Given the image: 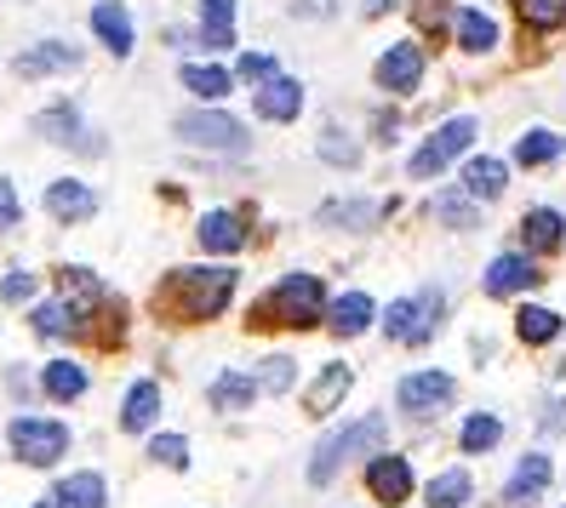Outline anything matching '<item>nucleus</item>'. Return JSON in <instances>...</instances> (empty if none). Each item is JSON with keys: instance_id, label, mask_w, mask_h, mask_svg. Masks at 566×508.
Segmentation results:
<instances>
[{"instance_id": "nucleus-31", "label": "nucleus", "mask_w": 566, "mask_h": 508, "mask_svg": "<svg viewBox=\"0 0 566 508\" xmlns=\"http://www.w3.org/2000/svg\"><path fill=\"white\" fill-rule=\"evenodd\" d=\"M35 331H41V337H81L86 326L75 320L70 303L57 297V303H41V309H35Z\"/></svg>"}, {"instance_id": "nucleus-32", "label": "nucleus", "mask_w": 566, "mask_h": 508, "mask_svg": "<svg viewBox=\"0 0 566 508\" xmlns=\"http://www.w3.org/2000/svg\"><path fill=\"white\" fill-rule=\"evenodd\" d=\"M515 331H521V343H549V337L560 331V315H555V309H538V303H532V309H521V315H515Z\"/></svg>"}, {"instance_id": "nucleus-8", "label": "nucleus", "mask_w": 566, "mask_h": 508, "mask_svg": "<svg viewBox=\"0 0 566 508\" xmlns=\"http://www.w3.org/2000/svg\"><path fill=\"white\" fill-rule=\"evenodd\" d=\"M366 486H373V497L378 502H407L412 497V463L407 457H395V452H384V457H373L366 463Z\"/></svg>"}, {"instance_id": "nucleus-37", "label": "nucleus", "mask_w": 566, "mask_h": 508, "mask_svg": "<svg viewBox=\"0 0 566 508\" xmlns=\"http://www.w3.org/2000/svg\"><path fill=\"white\" fill-rule=\"evenodd\" d=\"M555 155H560L555 131H526V138L515 144V160H521V166H544V160H555Z\"/></svg>"}, {"instance_id": "nucleus-29", "label": "nucleus", "mask_w": 566, "mask_h": 508, "mask_svg": "<svg viewBox=\"0 0 566 508\" xmlns=\"http://www.w3.org/2000/svg\"><path fill=\"white\" fill-rule=\"evenodd\" d=\"M452 29H458V41L470 46V52H492V46H497V23H492L486 12H458Z\"/></svg>"}, {"instance_id": "nucleus-2", "label": "nucleus", "mask_w": 566, "mask_h": 508, "mask_svg": "<svg viewBox=\"0 0 566 508\" xmlns=\"http://www.w3.org/2000/svg\"><path fill=\"white\" fill-rule=\"evenodd\" d=\"M321 315H326V292L315 275H286L258 303V320H281V326H315Z\"/></svg>"}, {"instance_id": "nucleus-22", "label": "nucleus", "mask_w": 566, "mask_h": 508, "mask_svg": "<svg viewBox=\"0 0 566 508\" xmlns=\"http://www.w3.org/2000/svg\"><path fill=\"white\" fill-rule=\"evenodd\" d=\"M41 131H46L52 144H63V149H97V138H81V115H75L70 104L46 109V115H41Z\"/></svg>"}, {"instance_id": "nucleus-16", "label": "nucleus", "mask_w": 566, "mask_h": 508, "mask_svg": "<svg viewBox=\"0 0 566 508\" xmlns=\"http://www.w3.org/2000/svg\"><path fill=\"white\" fill-rule=\"evenodd\" d=\"M195 234H201V246H207V252L229 257V252H241V241H247V223H241L235 212H207Z\"/></svg>"}, {"instance_id": "nucleus-44", "label": "nucleus", "mask_w": 566, "mask_h": 508, "mask_svg": "<svg viewBox=\"0 0 566 508\" xmlns=\"http://www.w3.org/2000/svg\"><path fill=\"white\" fill-rule=\"evenodd\" d=\"M412 18H418V29H441L447 0H412Z\"/></svg>"}, {"instance_id": "nucleus-33", "label": "nucleus", "mask_w": 566, "mask_h": 508, "mask_svg": "<svg viewBox=\"0 0 566 508\" xmlns=\"http://www.w3.org/2000/svg\"><path fill=\"white\" fill-rule=\"evenodd\" d=\"M57 286H63V303H70L75 315L97 303V281L86 275V268H63V275H57Z\"/></svg>"}, {"instance_id": "nucleus-41", "label": "nucleus", "mask_w": 566, "mask_h": 508, "mask_svg": "<svg viewBox=\"0 0 566 508\" xmlns=\"http://www.w3.org/2000/svg\"><path fill=\"white\" fill-rule=\"evenodd\" d=\"M270 75H281L275 57H263V52H247L241 57V81H270Z\"/></svg>"}, {"instance_id": "nucleus-9", "label": "nucleus", "mask_w": 566, "mask_h": 508, "mask_svg": "<svg viewBox=\"0 0 566 508\" xmlns=\"http://www.w3.org/2000/svg\"><path fill=\"white\" fill-rule=\"evenodd\" d=\"M41 207H46L57 223H92L97 200H92V189H86V183H75V178H57V183H46Z\"/></svg>"}, {"instance_id": "nucleus-4", "label": "nucleus", "mask_w": 566, "mask_h": 508, "mask_svg": "<svg viewBox=\"0 0 566 508\" xmlns=\"http://www.w3.org/2000/svg\"><path fill=\"white\" fill-rule=\"evenodd\" d=\"M178 138L195 144V149H218V155H247V126L235 115H218V109H195L178 120Z\"/></svg>"}, {"instance_id": "nucleus-30", "label": "nucleus", "mask_w": 566, "mask_h": 508, "mask_svg": "<svg viewBox=\"0 0 566 508\" xmlns=\"http://www.w3.org/2000/svg\"><path fill=\"white\" fill-rule=\"evenodd\" d=\"M184 86L195 97H207V104H218V97H229V70H212V63H184Z\"/></svg>"}, {"instance_id": "nucleus-10", "label": "nucleus", "mask_w": 566, "mask_h": 508, "mask_svg": "<svg viewBox=\"0 0 566 508\" xmlns=\"http://www.w3.org/2000/svg\"><path fill=\"white\" fill-rule=\"evenodd\" d=\"M447 400H452V378H447V371H412V378H401V405L418 412V417L441 412Z\"/></svg>"}, {"instance_id": "nucleus-11", "label": "nucleus", "mask_w": 566, "mask_h": 508, "mask_svg": "<svg viewBox=\"0 0 566 508\" xmlns=\"http://www.w3.org/2000/svg\"><path fill=\"white\" fill-rule=\"evenodd\" d=\"M418 81H423V52H418L412 41L389 46V52L378 57V86H384V92H412Z\"/></svg>"}, {"instance_id": "nucleus-24", "label": "nucleus", "mask_w": 566, "mask_h": 508, "mask_svg": "<svg viewBox=\"0 0 566 508\" xmlns=\"http://www.w3.org/2000/svg\"><path fill=\"white\" fill-rule=\"evenodd\" d=\"M521 241H526V252H555V246L566 241V223H560V212H526V223H521Z\"/></svg>"}, {"instance_id": "nucleus-17", "label": "nucleus", "mask_w": 566, "mask_h": 508, "mask_svg": "<svg viewBox=\"0 0 566 508\" xmlns=\"http://www.w3.org/2000/svg\"><path fill=\"white\" fill-rule=\"evenodd\" d=\"M549 474H555V468H549V457H544V452H526V457H521V468L510 474L504 497H510V502H532V497H538V491L549 486Z\"/></svg>"}, {"instance_id": "nucleus-39", "label": "nucleus", "mask_w": 566, "mask_h": 508, "mask_svg": "<svg viewBox=\"0 0 566 508\" xmlns=\"http://www.w3.org/2000/svg\"><path fill=\"white\" fill-rule=\"evenodd\" d=\"M149 457L166 463V468H189V446H184V434H155L149 440Z\"/></svg>"}, {"instance_id": "nucleus-28", "label": "nucleus", "mask_w": 566, "mask_h": 508, "mask_svg": "<svg viewBox=\"0 0 566 508\" xmlns=\"http://www.w3.org/2000/svg\"><path fill=\"white\" fill-rule=\"evenodd\" d=\"M81 52L75 46H35V52H23L18 57V75H46V70H75Z\"/></svg>"}, {"instance_id": "nucleus-45", "label": "nucleus", "mask_w": 566, "mask_h": 508, "mask_svg": "<svg viewBox=\"0 0 566 508\" xmlns=\"http://www.w3.org/2000/svg\"><path fill=\"white\" fill-rule=\"evenodd\" d=\"M18 223V189H12V178H0V229H12Z\"/></svg>"}, {"instance_id": "nucleus-20", "label": "nucleus", "mask_w": 566, "mask_h": 508, "mask_svg": "<svg viewBox=\"0 0 566 508\" xmlns=\"http://www.w3.org/2000/svg\"><path fill=\"white\" fill-rule=\"evenodd\" d=\"M155 417H160V389L155 383H132L126 389V405H120V428H155Z\"/></svg>"}, {"instance_id": "nucleus-42", "label": "nucleus", "mask_w": 566, "mask_h": 508, "mask_svg": "<svg viewBox=\"0 0 566 508\" xmlns=\"http://www.w3.org/2000/svg\"><path fill=\"white\" fill-rule=\"evenodd\" d=\"M321 155H326V160H338V166H355V144L338 138V131H326V138H321Z\"/></svg>"}, {"instance_id": "nucleus-1", "label": "nucleus", "mask_w": 566, "mask_h": 508, "mask_svg": "<svg viewBox=\"0 0 566 508\" xmlns=\"http://www.w3.org/2000/svg\"><path fill=\"white\" fill-rule=\"evenodd\" d=\"M235 286H241V268H184V275H172V286H166V303H172L184 320H212V315L229 309Z\"/></svg>"}, {"instance_id": "nucleus-13", "label": "nucleus", "mask_w": 566, "mask_h": 508, "mask_svg": "<svg viewBox=\"0 0 566 508\" xmlns=\"http://www.w3.org/2000/svg\"><path fill=\"white\" fill-rule=\"evenodd\" d=\"M92 35L104 41L115 57H126V52H132V18H126L120 0H97V7H92Z\"/></svg>"}, {"instance_id": "nucleus-18", "label": "nucleus", "mask_w": 566, "mask_h": 508, "mask_svg": "<svg viewBox=\"0 0 566 508\" xmlns=\"http://www.w3.org/2000/svg\"><path fill=\"white\" fill-rule=\"evenodd\" d=\"M349 366L344 360H332L326 371H321V378H315V389H310V412L315 417H326V412H338V405H344V394H349Z\"/></svg>"}, {"instance_id": "nucleus-3", "label": "nucleus", "mask_w": 566, "mask_h": 508, "mask_svg": "<svg viewBox=\"0 0 566 508\" xmlns=\"http://www.w3.org/2000/svg\"><path fill=\"white\" fill-rule=\"evenodd\" d=\"M384 434H389V423L373 412V417H360V423H349V428H338L326 440V446L315 452V463H310V486H332L338 480V468L355 457V452H373V446H384Z\"/></svg>"}, {"instance_id": "nucleus-19", "label": "nucleus", "mask_w": 566, "mask_h": 508, "mask_svg": "<svg viewBox=\"0 0 566 508\" xmlns=\"http://www.w3.org/2000/svg\"><path fill=\"white\" fill-rule=\"evenodd\" d=\"M235 41V0H201V46L223 52Z\"/></svg>"}, {"instance_id": "nucleus-21", "label": "nucleus", "mask_w": 566, "mask_h": 508, "mask_svg": "<svg viewBox=\"0 0 566 508\" xmlns=\"http://www.w3.org/2000/svg\"><path fill=\"white\" fill-rule=\"evenodd\" d=\"M52 497H57L52 508H104V502H109L104 480H97L92 468H86V474H70V480H63V486H57Z\"/></svg>"}, {"instance_id": "nucleus-14", "label": "nucleus", "mask_w": 566, "mask_h": 508, "mask_svg": "<svg viewBox=\"0 0 566 508\" xmlns=\"http://www.w3.org/2000/svg\"><path fill=\"white\" fill-rule=\"evenodd\" d=\"M373 320H378V303L366 297V292H344V297L326 309V326L338 331V337H360V331L373 326Z\"/></svg>"}, {"instance_id": "nucleus-34", "label": "nucleus", "mask_w": 566, "mask_h": 508, "mask_svg": "<svg viewBox=\"0 0 566 508\" xmlns=\"http://www.w3.org/2000/svg\"><path fill=\"white\" fill-rule=\"evenodd\" d=\"M258 389H270V394H286L292 383H297V366H292V354H270L258 366V378H252Z\"/></svg>"}, {"instance_id": "nucleus-46", "label": "nucleus", "mask_w": 566, "mask_h": 508, "mask_svg": "<svg viewBox=\"0 0 566 508\" xmlns=\"http://www.w3.org/2000/svg\"><path fill=\"white\" fill-rule=\"evenodd\" d=\"M544 428H566V400H555V412L544 417Z\"/></svg>"}, {"instance_id": "nucleus-47", "label": "nucleus", "mask_w": 566, "mask_h": 508, "mask_svg": "<svg viewBox=\"0 0 566 508\" xmlns=\"http://www.w3.org/2000/svg\"><path fill=\"white\" fill-rule=\"evenodd\" d=\"M35 508H46V502H35Z\"/></svg>"}, {"instance_id": "nucleus-23", "label": "nucleus", "mask_w": 566, "mask_h": 508, "mask_svg": "<svg viewBox=\"0 0 566 508\" xmlns=\"http://www.w3.org/2000/svg\"><path fill=\"white\" fill-rule=\"evenodd\" d=\"M504 183H510V172H504V160H470V166H463V189H470L475 200H497V194H504Z\"/></svg>"}, {"instance_id": "nucleus-27", "label": "nucleus", "mask_w": 566, "mask_h": 508, "mask_svg": "<svg viewBox=\"0 0 566 508\" xmlns=\"http://www.w3.org/2000/svg\"><path fill=\"white\" fill-rule=\"evenodd\" d=\"M258 383L247 378V371H218L212 378V405H223V412H241V405H252Z\"/></svg>"}, {"instance_id": "nucleus-5", "label": "nucleus", "mask_w": 566, "mask_h": 508, "mask_svg": "<svg viewBox=\"0 0 566 508\" xmlns=\"http://www.w3.org/2000/svg\"><path fill=\"white\" fill-rule=\"evenodd\" d=\"M7 440H12V452H18L23 463H35V468H46V463H57L63 452H70V428L46 423V417H18Z\"/></svg>"}, {"instance_id": "nucleus-35", "label": "nucleus", "mask_w": 566, "mask_h": 508, "mask_svg": "<svg viewBox=\"0 0 566 508\" xmlns=\"http://www.w3.org/2000/svg\"><path fill=\"white\" fill-rule=\"evenodd\" d=\"M321 223H338V229H366V223H373V207H366V200H326V207H321Z\"/></svg>"}, {"instance_id": "nucleus-12", "label": "nucleus", "mask_w": 566, "mask_h": 508, "mask_svg": "<svg viewBox=\"0 0 566 508\" xmlns=\"http://www.w3.org/2000/svg\"><path fill=\"white\" fill-rule=\"evenodd\" d=\"M538 275H544V268H532V257L504 252V257H492V268H486V292H492V297H510V292L538 286Z\"/></svg>"}, {"instance_id": "nucleus-38", "label": "nucleus", "mask_w": 566, "mask_h": 508, "mask_svg": "<svg viewBox=\"0 0 566 508\" xmlns=\"http://www.w3.org/2000/svg\"><path fill=\"white\" fill-rule=\"evenodd\" d=\"M521 23H526V29H555V23H566V0H521Z\"/></svg>"}, {"instance_id": "nucleus-26", "label": "nucleus", "mask_w": 566, "mask_h": 508, "mask_svg": "<svg viewBox=\"0 0 566 508\" xmlns=\"http://www.w3.org/2000/svg\"><path fill=\"white\" fill-rule=\"evenodd\" d=\"M41 383H46L52 400H81V394H86V366H81V360H52Z\"/></svg>"}, {"instance_id": "nucleus-6", "label": "nucleus", "mask_w": 566, "mask_h": 508, "mask_svg": "<svg viewBox=\"0 0 566 508\" xmlns=\"http://www.w3.org/2000/svg\"><path fill=\"white\" fill-rule=\"evenodd\" d=\"M475 131H481V126H475L470 115L447 120V126L436 131V138H429V144H423V149L412 155V178H436V172H447V166H452V160H458L463 149L475 144Z\"/></svg>"}, {"instance_id": "nucleus-7", "label": "nucleus", "mask_w": 566, "mask_h": 508, "mask_svg": "<svg viewBox=\"0 0 566 508\" xmlns=\"http://www.w3.org/2000/svg\"><path fill=\"white\" fill-rule=\"evenodd\" d=\"M436 320H441V292H418V297H401L384 315V331L395 343H423V337L436 331Z\"/></svg>"}, {"instance_id": "nucleus-40", "label": "nucleus", "mask_w": 566, "mask_h": 508, "mask_svg": "<svg viewBox=\"0 0 566 508\" xmlns=\"http://www.w3.org/2000/svg\"><path fill=\"white\" fill-rule=\"evenodd\" d=\"M436 218H441V223H452V229H475V223H481V218H475V207H470L463 194H441V200H436Z\"/></svg>"}, {"instance_id": "nucleus-36", "label": "nucleus", "mask_w": 566, "mask_h": 508, "mask_svg": "<svg viewBox=\"0 0 566 508\" xmlns=\"http://www.w3.org/2000/svg\"><path fill=\"white\" fill-rule=\"evenodd\" d=\"M497 440H504V423L486 417V412H475L470 423H463V452H492Z\"/></svg>"}, {"instance_id": "nucleus-43", "label": "nucleus", "mask_w": 566, "mask_h": 508, "mask_svg": "<svg viewBox=\"0 0 566 508\" xmlns=\"http://www.w3.org/2000/svg\"><path fill=\"white\" fill-rule=\"evenodd\" d=\"M35 275H7V281H0V297H7V303H23V297H35Z\"/></svg>"}, {"instance_id": "nucleus-25", "label": "nucleus", "mask_w": 566, "mask_h": 508, "mask_svg": "<svg viewBox=\"0 0 566 508\" xmlns=\"http://www.w3.org/2000/svg\"><path fill=\"white\" fill-rule=\"evenodd\" d=\"M470 474H463V468H447V474H436V480H429V491H423V502L429 508H463V502H470Z\"/></svg>"}, {"instance_id": "nucleus-15", "label": "nucleus", "mask_w": 566, "mask_h": 508, "mask_svg": "<svg viewBox=\"0 0 566 508\" xmlns=\"http://www.w3.org/2000/svg\"><path fill=\"white\" fill-rule=\"evenodd\" d=\"M297 109H304V86L286 81V75H270L258 92V115L263 120H297Z\"/></svg>"}]
</instances>
